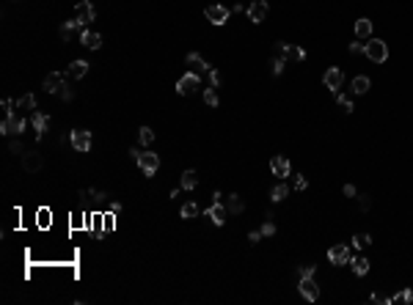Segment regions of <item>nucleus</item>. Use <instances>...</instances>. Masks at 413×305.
<instances>
[{
    "instance_id": "f257e3e1",
    "label": "nucleus",
    "mask_w": 413,
    "mask_h": 305,
    "mask_svg": "<svg viewBox=\"0 0 413 305\" xmlns=\"http://www.w3.org/2000/svg\"><path fill=\"white\" fill-rule=\"evenodd\" d=\"M364 55L369 60H375V64H386V60H389V44H386L383 39H367Z\"/></svg>"
},
{
    "instance_id": "f03ea898",
    "label": "nucleus",
    "mask_w": 413,
    "mask_h": 305,
    "mask_svg": "<svg viewBox=\"0 0 413 305\" xmlns=\"http://www.w3.org/2000/svg\"><path fill=\"white\" fill-rule=\"evenodd\" d=\"M204 14H207V19H209L212 25H226V22H229V14H232V6H221V3L207 6Z\"/></svg>"
},
{
    "instance_id": "7ed1b4c3",
    "label": "nucleus",
    "mask_w": 413,
    "mask_h": 305,
    "mask_svg": "<svg viewBox=\"0 0 413 305\" xmlns=\"http://www.w3.org/2000/svg\"><path fill=\"white\" fill-rule=\"evenodd\" d=\"M328 261L334 264V267L350 264V261H353V250H350L347 245H344V242H342V245H334V248L328 250Z\"/></svg>"
},
{
    "instance_id": "20e7f679",
    "label": "nucleus",
    "mask_w": 413,
    "mask_h": 305,
    "mask_svg": "<svg viewBox=\"0 0 413 305\" xmlns=\"http://www.w3.org/2000/svg\"><path fill=\"white\" fill-rule=\"evenodd\" d=\"M322 83H325V88H328V91L339 94V88H342V83H344V72L339 69V66H331V69H325V74H322Z\"/></svg>"
},
{
    "instance_id": "39448f33",
    "label": "nucleus",
    "mask_w": 413,
    "mask_h": 305,
    "mask_svg": "<svg viewBox=\"0 0 413 305\" xmlns=\"http://www.w3.org/2000/svg\"><path fill=\"white\" fill-rule=\"evenodd\" d=\"M25 130V118L17 116V113H9L3 121H0V132L3 135H19Z\"/></svg>"
},
{
    "instance_id": "423d86ee",
    "label": "nucleus",
    "mask_w": 413,
    "mask_h": 305,
    "mask_svg": "<svg viewBox=\"0 0 413 305\" xmlns=\"http://www.w3.org/2000/svg\"><path fill=\"white\" fill-rule=\"evenodd\" d=\"M69 143H72V148L74 151H80V154H86L91 148V132L89 130H72L69 132Z\"/></svg>"
},
{
    "instance_id": "0eeeda50",
    "label": "nucleus",
    "mask_w": 413,
    "mask_h": 305,
    "mask_svg": "<svg viewBox=\"0 0 413 305\" xmlns=\"http://www.w3.org/2000/svg\"><path fill=\"white\" fill-rule=\"evenodd\" d=\"M276 52H279L284 60H306V50H303V47H295V44H287V42L276 44Z\"/></svg>"
},
{
    "instance_id": "6e6552de",
    "label": "nucleus",
    "mask_w": 413,
    "mask_h": 305,
    "mask_svg": "<svg viewBox=\"0 0 413 305\" xmlns=\"http://www.w3.org/2000/svg\"><path fill=\"white\" fill-rule=\"evenodd\" d=\"M138 168L144 171V176H154V173H157V168H160V157L154 151H144L138 157Z\"/></svg>"
},
{
    "instance_id": "1a4fd4ad",
    "label": "nucleus",
    "mask_w": 413,
    "mask_h": 305,
    "mask_svg": "<svg viewBox=\"0 0 413 305\" xmlns=\"http://www.w3.org/2000/svg\"><path fill=\"white\" fill-rule=\"evenodd\" d=\"M297 291H300V297H303V300H309V302H314L317 297H320V286L314 283V278H300Z\"/></svg>"
},
{
    "instance_id": "9d476101",
    "label": "nucleus",
    "mask_w": 413,
    "mask_h": 305,
    "mask_svg": "<svg viewBox=\"0 0 413 305\" xmlns=\"http://www.w3.org/2000/svg\"><path fill=\"white\" fill-rule=\"evenodd\" d=\"M207 218L215 223V226H226V218H229V209H226V203H221V201H212V206L207 209Z\"/></svg>"
},
{
    "instance_id": "9b49d317",
    "label": "nucleus",
    "mask_w": 413,
    "mask_h": 305,
    "mask_svg": "<svg viewBox=\"0 0 413 305\" xmlns=\"http://www.w3.org/2000/svg\"><path fill=\"white\" fill-rule=\"evenodd\" d=\"M196 88H199V74H196V72H187V74H182V77L177 80V91L182 94V97L193 94Z\"/></svg>"
},
{
    "instance_id": "f8f14e48",
    "label": "nucleus",
    "mask_w": 413,
    "mask_h": 305,
    "mask_svg": "<svg viewBox=\"0 0 413 305\" xmlns=\"http://www.w3.org/2000/svg\"><path fill=\"white\" fill-rule=\"evenodd\" d=\"M270 171H273V176H279V179H287V176L292 173V165H289V160L284 157V154H276V157L270 160Z\"/></svg>"
},
{
    "instance_id": "ddd939ff",
    "label": "nucleus",
    "mask_w": 413,
    "mask_h": 305,
    "mask_svg": "<svg viewBox=\"0 0 413 305\" xmlns=\"http://www.w3.org/2000/svg\"><path fill=\"white\" fill-rule=\"evenodd\" d=\"M80 33H83V25H80L77 19L61 22V39H64V42H74V39H80Z\"/></svg>"
},
{
    "instance_id": "4468645a",
    "label": "nucleus",
    "mask_w": 413,
    "mask_h": 305,
    "mask_svg": "<svg viewBox=\"0 0 413 305\" xmlns=\"http://www.w3.org/2000/svg\"><path fill=\"white\" fill-rule=\"evenodd\" d=\"M245 11H248V19H251V22H265L270 6H267V0H254V3L248 6Z\"/></svg>"
},
{
    "instance_id": "2eb2a0df",
    "label": "nucleus",
    "mask_w": 413,
    "mask_h": 305,
    "mask_svg": "<svg viewBox=\"0 0 413 305\" xmlns=\"http://www.w3.org/2000/svg\"><path fill=\"white\" fill-rule=\"evenodd\" d=\"M74 11H77V17H74V19H77V22L83 25V28H86L89 22H94V17H97V11H94V6L89 3V0H80Z\"/></svg>"
},
{
    "instance_id": "dca6fc26",
    "label": "nucleus",
    "mask_w": 413,
    "mask_h": 305,
    "mask_svg": "<svg viewBox=\"0 0 413 305\" xmlns=\"http://www.w3.org/2000/svg\"><path fill=\"white\" fill-rule=\"evenodd\" d=\"M42 165H44V160H42V154H39V151H25L22 154V168L28 173H39V171H42Z\"/></svg>"
},
{
    "instance_id": "f3484780",
    "label": "nucleus",
    "mask_w": 413,
    "mask_h": 305,
    "mask_svg": "<svg viewBox=\"0 0 413 305\" xmlns=\"http://www.w3.org/2000/svg\"><path fill=\"white\" fill-rule=\"evenodd\" d=\"M64 83H66V77H64V74H58V72H50V74H47V77H44L42 88H44L47 94H58L61 88H64Z\"/></svg>"
},
{
    "instance_id": "a211bd4d",
    "label": "nucleus",
    "mask_w": 413,
    "mask_h": 305,
    "mask_svg": "<svg viewBox=\"0 0 413 305\" xmlns=\"http://www.w3.org/2000/svg\"><path fill=\"white\" fill-rule=\"evenodd\" d=\"M31 124H33V130H36V135L42 138V135L47 132V127H50V116L42 113V110H33L31 113Z\"/></svg>"
},
{
    "instance_id": "6ab92c4d",
    "label": "nucleus",
    "mask_w": 413,
    "mask_h": 305,
    "mask_svg": "<svg viewBox=\"0 0 413 305\" xmlns=\"http://www.w3.org/2000/svg\"><path fill=\"white\" fill-rule=\"evenodd\" d=\"M80 44L89 47V50H99V47H102V36H99L97 30H86L83 28V33H80Z\"/></svg>"
},
{
    "instance_id": "aec40b11",
    "label": "nucleus",
    "mask_w": 413,
    "mask_h": 305,
    "mask_svg": "<svg viewBox=\"0 0 413 305\" xmlns=\"http://www.w3.org/2000/svg\"><path fill=\"white\" fill-rule=\"evenodd\" d=\"M187 66H190V72H196V74H207L209 69H212V66H209L199 52H190V55H187Z\"/></svg>"
},
{
    "instance_id": "412c9836",
    "label": "nucleus",
    "mask_w": 413,
    "mask_h": 305,
    "mask_svg": "<svg viewBox=\"0 0 413 305\" xmlns=\"http://www.w3.org/2000/svg\"><path fill=\"white\" fill-rule=\"evenodd\" d=\"M86 74H89V60H72L69 69H66V77H72V80H80Z\"/></svg>"
},
{
    "instance_id": "4be33fe9",
    "label": "nucleus",
    "mask_w": 413,
    "mask_h": 305,
    "mask_svg": "<svg viewBox=\"0 0 413 305\" xmlns=\"http://www.w3.org/2000/svg\"><path fill=\"white\" fill-rule=\"evenodd\" d=\"M226 209H229V215H242L245 212V201L240 198V195H229V201H226Z\"/></svg>"
},
{
    "instance_id": "5701e85b",
    "label": "nucleus",
    "mask_w": 413,
    "mask_h": 305,
    "mask_svg": "<svg viewBox=\"0 0 413 305\" xmlns=\"http://www.w3.org/2000/svg\"><path fill=\"white\" fill-rule=\"evenodd\" d=\"M355 36L358 39H372V22H369L367 17L355 19Z\"/></svg>"
},
{
    "instance_id": "b1692460",
    "label": "nucleus",
    "mask_w": 413,
    "mask_h": 305,
    "mask_svg": "<svg viewBox=\"0 0 413 305\" xmlns=\"http://www.w3.org/2000/svg\"><path fill=\"white\" fill-rule=\"evenodd\" d=\"M17 110L33 113V110H36V97H33V94H25V97H19V99H17Z\"/></svg>"
},
{
    "instance_id": "393cba45",
    "label": "nucleus",
    "mask_w": 413,
    "mask_h": 305,
    "mask_svg": "<svg viewBox=\"0 0 413 305\" xmlns=\"http://www.w3.org/2000/svg\"><path fill=\"white\" fill-rule=\"evenodd\" d=\"M369 88H372V83H369L367 74H358V77L353 80V94H358V97H361V94H367Z\"/></svg>"
},
{
    "instance_id": "a878e982",
    "label": "nucleus",
    "mask_w": 413,
    "mask_h": 305,
    "mask_svg": "<svg viewBox=\"0 0 413 305\" xmlns=\"http://www.w3.org/2000/svg\"><path fill=\"white\" fill-rule=\"evenodd\" d=\"M196 185H199V176H196V171H185L179 176V187L182 190H193Z\"/></svg>"
},
{
    "instance_id": "bb28decb",
    "label": "nucleus",
    "mask_w": 413,
    "mask_h": 305,
    "mask_svg": "<svg viewBox=\"0 0 413 305\" xmlns=\"http://www.w3.org/2000/svg\"><path fill=\"white\" fill-rule=\"evenodd\" d=\"M287 195H289V187L284 185V179H279V185L273 187V193H270V198H273L276 203H281L284 198H287Z\"/></svg>"
},
{
    "instance_id": "cd10ccee",
    "label": "nucleus",
    "mask_w": 413,
    "mask_h": 305,
    "mask_svg": "<svg viewBox=\"0 0 413 305\" xmlns=\"http://www.w3.org/2000/svg\"><path fill=\"white\" fill-rule=\"evenodd\" d=\"M179 215H182V218H185V220H193V218H196V215H199V206H196V203H193V201H187V203H185V206H182V209H179Z\"/></svg>"
},
{
    "instance_id": "c85d7f7f",
    "label": "nucleus",
    "mask_w": 413,
    "mask_h": 305,
    "mask_svg": "<svg viewBox=\"0 0 413 305\" xmlns=\"http://www.w3.org/2000/svg\"><path fill=\"white\" fill-rule=\"evenodd\" d=\"M350 264H353V272L355 275H367L369 272V259H353Z\"/></svg>"
},
{
    "instance_id": "c756f323",
    "label": "nucleus",
    "mask_w": 413,
    "mask_h": 305,
    "mask_svg": "<svg viewBox=\"0 0 413 305\" xmlns=\"http://www.w3.org/2000/svg\"><path fill=\"white\" fill-rule=\"evenodd\" d=\"M152 140H154V132L149 130V127H141V130H138V143L141 146H149Z\"/></svg>"
},
{
    "instance_id": "7c9ffc66",
    "label": "nucleus",
    "mask_w": 413,
    "mask_h": 305,
    "mask_svg": "<svg viewBox=\"0 0 413 305\" xmlns=\"http://www.w3.org/2000/svg\"><path fill=\"white\" fill-rule=\"evenodd\" d=\"M353 245H355L358 250L369 248V245H372V236H369V234H355V236H353Z\"/></svg>"
},
{
    "instance_id": "2f4dec72",
    "label": "nucleus",
    "mask_w": 413,
    "mask_h": 305,
    "mask_svg": "<svg viewBox=\"0 0 413 305\" xmlns=\"http://www.w3.org/2000/svg\"><path fill=\"white\" fill-rule=\"evenodd\" d=\"M204 102H207L209 107H218V105H221V99H218V94H215V88H207V91H204Z\"/></svg>"
},
{
    "instance_id": "473e14b6",
    "label": "nucleus",
    "mask_w": 413,
    "mask_h": 305,
    "mask_svg": "<svg viewBox=\"0 0 413 305\" xmlns=\"http://www.w3.org/2000/svg\"><path fill=\"white\" fill-rule=\"evenodd\" d=\"M314 272H317L314 264H300V267H297V275L300 278H314Z\"/></svg>"
},
{
    "instance_id": "72a5a7b5",
    "label": "nucleus",
    "mask_w": 413,
    "mask_h": 305,
    "mask_svg": "<svg viewBox=\"0 0 413 305\" xmlns=\"http://www.w3.org/2000/svg\"><path fill=\"white\" fill-rule=\"evenodd\" d=\"M391 302H413V291H410V289L399 291L397 297H391Z\"/></svg>"
},
{
    "instance_id": "f704fd0d",
    "label": "nucleus",
    "mask_w": 413,
    "mask_h": 305,
    "mask_svg": "<svg viewBox=\"0 0 413 305\" xmlns=\"http://www.w3.org/2000/svg\"><path fill=\"white\" fill-rule=\"evenodd\" d=\"M336 102H339V105H342L347 113H353V99H350V97H344V94H336Z\"/></svg>"
},
{
    "instance_id": "c9c22d12",
    "label": "nucleus",
    "mask_w": 413,
    "mask_h": 305,
    "mask_svg": "<svg viewBox=\"0 0 413 305\" xmlns=\"http://www.w3.org/2000/svg\"><path fill=\"white\" fill-rule=\"evenodd\" d=\"M273 234H276V223H273V218H267L265 226H262V236H273Z\"/></svg>"
},
{
    "instance_id": "e433bc0d",
    "label": "nucleus",
    "mask_w": 413,
    "mask_h": 305,
    "mask_svg": "<svg viewBox=\"0 0 413 305\" xmlns=\"http://www.w3.org/2000/svg\"><path fill=\"white\" fill-rule=\"evenodd\" d=\"M369 206H372V198L367 193L364 195H358V209H361V212H369Z\"/></svg>"
},
{
    "instance_id": "4c0bfd02",
    "label": "nucleus",
    "mask_w": 413,
    "mask_h": 305,
    "mask_svg": "<svg viewBox=\"0 0 413 305\" xmlns=\"http://www.w3.org/2000/svg\"><path fill=\"white\" fill-rule=\"evenodd\" d=\"M9 151H11V154H22V140H19V135H17V138H11Z\"/></svg>"
},
{
    "instance_id": "58836bf2",
    "label": "nucleus",
    "mask_w": 413,
    "mask_h": 305,
    "mask_svg": "<svg viewBox=\"0 0 413 305\" xmlns=\"http://www.w3.org/2000/svg\"><path fill=\"white\" fill-rule=\"evenodd\" d=\"M372 302H377V305H391V297H386V294H380V291H375V294H372Z\"/></svg>"
},
{
    "instance_id": "ea45409f",
    "label": "nucleus",
    "mask_w": 413,
    "mask_h": 305,
    "mask_svg": "<svg viewBox=\"0 0 413 305\" xmlns=\"http://www.w3.org/2000/svg\"><path fill=\"white\" fill-rule=\"evenodd\" d=\"M58 94H61V99H64V102H72V97H74V94H72V88L66 85V83H64V88H61Z\"/></svg>"
},
{
    "instance_id": "a19ab883",
    "label": "nucleus",
    "mask_w": 413,
    "mask_h": 305,
    "mask_svg": "<svg viewBox=\"0 0 413 305\" xmlns=\"http://www.w3.org/2000/svg\"><path fill=\"white\" fill-rule=\"evenodd\" d=\"M207 74H209V83H212V88H218V85H221V74L215 72V69H209Z\"/></svg>"
},
{
    "instance_id": "79ce46f5",
    "label": "nucleus",
    "mask_w": 413,
    "mask_h": 305,
    "mask_svg": "<svg viewBox=\"0 0 413 305\" xmlns=\"http://www.w3.org/2000/svg\"><path fill=\"white\" fill-rule=\"evenodd\" d=\"M295 187L300 190V193H303V190H309V179H306V176H297V179H295Z\"/></svg>"
},
{
    "instance_id": "37998d69",
    "label": "nucleus",
    "mask_w": 413,
    "mask_h": 305,
    "mask_svg": "<svg viewBox=\"0 0 413 305\" xmlns=\"http://www.w3.org/2000/svg\"><path fill=\"white\" fill-rule=\"evenodd\" d=\"M284 72V58H276L273 60V74H281Z\"/></svg>"
},
{
    "instance_id": "c03bdc74",
    "label": "nucleus",
    "mask_w": 413,
    "mask_h": 305,
    "mask_svg": "<svg viewBox=\"0 0 413 305\" xmlns=\"http://www.w3.org/2000/svg\"><path fill=\"white\" fill-rule=\"evenodd\" d=\"M342 193L347 195V198H353V195H358V190H355L353 185H344V187H342Z\"/></svg>"
},
{
    "instance_id": "a18cd8bd",
    "label": "nucleus",
    "mask_w": 413,
    "mask_h": 305,
    "mask_svg": "<svg viewBox=\"0 0 413 305\" xmlns=\"http://www.w3.org/2000/svg\"><path fill=\"white\" fill-rule=\"evenodd\" d=\"M350 52H353V55H361V52H364V44H361V42H353V44H350Z\"/></svg>"
},
{
    "instance_id": "49530a36",
    "label": "nucleus",
    "mask_w": 413,
    "mask_h": 305,
    "mask_svg": "<svg viewBox=\"0 0 413 305\" xmlns=\"http://www.w3.org/2000/svg\"><path fill=\"white\" fill-rule=\"evenodd\" d=\"M259 239H262V231H251V234H248V242H251V245H256Z\"/></svg>"
},
{
    "instance_id": "de8ad7c7",
    "label": "nucleus",
    "mask_w": 413,
    "mask_h": 305,
    "mask_svg": "<svg viewBox=\"0 0 413 305\" xmlns=\"http://www.w3.org/2000/svg\"><path fill=\"white\" fill-rule=\"evenodd\" d=\"M11 107H14V102H11V99H3V110H6V116H9V113H14Z\"/></svg>"
},
{
    "instance_id": "09e8293b",
    "label": "nucleus",
    "mask_w": 413,
    "mask_h": 305,
    "mask_svg": "<svg viewBox=\"0 0 413 305\" xmlns=\"http://www.w3.org/2000/svg\"><path fill=\"white\" fill-rule=\"evenodd\" d=\"M141 154H144V151H141V148H130V157H132L135 162H138V157H141Z\"/></svg>"
}]
</instances>
